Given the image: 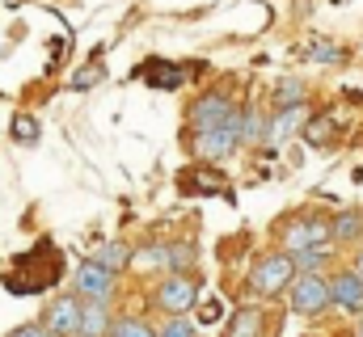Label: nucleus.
Masks as SVG:
<instances>
[{
    "label": "nucleus",
    "instance_id": "1",
    "mask_svg": "<svg viewBox=\"0 0 363 337\" xmlns=\"http://www.w3.org/2000/svg\"><path fill=\"white\" fill-rule=\"evenodd\" d=\"M296 274H300V270H296V257L287 249L262 253V257L254 261V270H250V291H254V295H267V299H271V295H283Z\"/></svg>",
    "mask_w": 363,
    "mask_h": 337
},
{
    "label": "nucleus",
    "instance_id": "2",
    "mask_svg": "<svg viewBox=\"0 0 363 337\" xmlns=\"http://www.w3.org/2000/svg\"><path fill=\"white\" fill-rule=\"evenodd\" d=\"M287 304H291L296 316H321L334 304L330 278H321V274H296L291 287H287Z\"/></svg>",
    "mask_w": 363,
    "mask_h": 337
},
{
    "label": "nucleus",
    "instance_id": "3",
    "mask_svg": "<svg viewBox=\"0 0 363 337\" xmlns=\"http://www.w3.org/2000/svg\"><path fill=\"white\" fill-rule=\"evenodd\" d=\"M279 241H283V249L287 253L317 249V245H334V236H330V219H321V215H296V219H287L283 232H279Z\"/></svg>",
    "mask_w": 363,
    "mask_h": 337
},
{
    "label": "nucleus",
    "instance_id": "4",
    "mask_svg": "<svg viewBox=\"0 0 363 337\" xmlns=\"http://www.w3.org/2000/svg\"><path fill=\"white\" fill-rule=\"evenodd\" d=\"M233 118H241V110H237V101H233L224 88H211V93H203V97L190 105V127H194V131L224 127V122H233Z\"/></svg>",
    "mask_w": 363,
    "mask_h": 337
},
{
    "label": "nucleus",
    "instance_id": "5",
    "mask_svg": "<svg viewBox=\"0 0 363 337\" xmlns=\"http://www.w3.org/2000/svg\"><path fill=\"white\" fill-rule=\"evenodd\" d=\"M237 148H241V118H233V122H224V127L194 131V152H199L203 161H228Z\"/></svg>",
    "mask_w": 363,
    "mask_h": 337
},
{
    "label": "nucleus",
    "instance_id": "6",
    "mask_svg": "<svg viewBox=\"0 0 363 337\" xmlns=\"http://www.w3.org/2000/svg\"><path fill=\"white\" fill-rule=\"evenodd\" d=\"M199 304V282L190 274H169L161 287H157V308L165 316H186L190 308Z\"/></svg>",
    "mask_w": 363,
    "mask_h": 337
},
{
    "label": "nucleus",
    "instance_id": "7",
    "mask_svg": "<svg viewBox=\"0 0 363 337\" xmlns=\"http://www.w3.org/2000/svg\"><path fill=\"white\" fill-rule=\"evenodd\" d=\"M72 287H77V295L81 299H114V270H106L101 261H85V265H77V274H72Z\"/></svg>",
    "mask_w": 363,
    "mask_h": 337
},
{
    "label": "nucleus",
    "instance_id": "8",
    "mask_svg": "<svg viewBox=\"0 0 363 337\" xmlns=\"http://www.w3.org/2000/svg\"><path fill=\"white\" fill-rule=\"evenodd\" d=\"M81 295L72 299V295H64V299H55V304H47V312H43V329L55 337H77L81 333Z\"/></svg>",
    "mask_w": 363,
    "mask_h": 337
},
{
    "label": "nucleus",
    "instance_id": "9",
    "mask_svg": "<svg viewBox=\"0 0 363 337\" xmlns=\"http://www.w3.org/2000/svg\"><path fill=\"white\" fill-rule=\"evenodd\" d=\"M330 295H334V308H347V312H363V274L351 270H338L330 278Z\"/></svg>",
    "mask_w": 363,
    "mask_h": 337
},
{
    "label": "nucleus",
    "instance_id": "10",
    "mask_svg": "<svg viewBox=\"0 0 363 337\" xmlns=\"http://www.w3.org/2000/svg\"><path fill=\"white\" fill-rule=\"evenodd\" d=\"M110 325H114V316H110L106 299H85L81 304V337H106Z\"/></svg>",
    "mask_w": 363,
    "mask_h": 337
},
{
    "label": "nucleus",
    "instance_id": "11",
    "mask_svg": "<svg viewBox=\"0 0 363 337\" xmlns=\"http://www.w3.org/2000/svg\"><path fill=\"white\" fill-rule=\"evenodd\" d=\"M304 122H308V114H304V105H291V110H279L271 118V127H267V139L271 144H287L296 131H304Z\"/></svg>",
    "mask_w": 363,
    "mask_h": 337
},
{
    "label": "nucleus",
    "instance_id": "12",
    "mask_svg": "<svg viewBox=\"0 0 363 337\" xmlns=\"http://www.w3.org/2000/svg\"><path fill=\"white\" fill-rule=\"evenodd\" d=\"M330 236H334V245H355V241L363 236V211L359 207L338 211V215L330 219Z\"/></svg>",
    "mask_w": 363,
    "mask_h": 337
},
{
    "label": "nucleus",
    "instance_id": "13",
    "mask_svg": "<svg viewBox=\"0 0 363 337\" xmlns=\"http://www.w3.org/2000/svg\"><path fill=\"white\" fill-rule=\"evenodd\" d=\"M224 337H267V316H262V308H241V312L233 316V325H228Z\"/></svg>",
    "mask_w": 363,
    "mask_h": 337
},
{
    "label": "nucleus",
    "instance_id": "14",
    "mask_svg": "<svg viewBox=\"0 0 363 337\" xmlns=\"http://www.w3.org/2000/svg\"><path fill=\"white\" fill-rule=\"evenodd\" d=\"M93 261H101L106 270H114V274H123L131 261H135V249H127V245H118V241H106L101 249L93 253Z\"/></svg>",
    "mask_w": 363,
    "mask_h": 337
},
{
    "label": "nucleus",
    "instance_id": "15",
    "mask_svg": "<svg viewBox=\"0 0 363 337\" xmlns=\"http://www.w3.org/2000/svg\"><path fill=\"white\" fill-rule=\"evenodd\" d=\"M304 97H308V84L300 81V76H287V81L274 84V110H291V105H304Z\"/></svg>",
    "mask_w": 363,
    "mask_h": 337
},
{
    "label": "nucleus",
    "instance_id": "16",
    "mask_svg": "<svg viewBox=\"0 0 363 337\" xmlns=\"http://www.w3.org/2000/svg\"><path fill=\"white\" fill-rule=\"evenodd\" d=\"M165 261H169V270H174V274H190V270L199 265V249H194V245H186V241L165 245Z\"/></svg>",
    "mask_w": 363,
    "mask_h": 337
},
{
    "label": "nucleus",
    "instance_id": "17",
    "mask_svg": "<svg viewBox=\"0 0 363 337\" xmlns=\"http://www.w3.org/2000/svg\"><path fill=\"white\" fill-rule=\"evenodd\" d=\"M267 118H262V110H241V144H262L267 139Z\"/></svg>",
    "mask_w": 363,
    "mask_h": 337
},
{
    "label": "nucleus",
    "instance_id": "18",
    "mask_svg": "<svg viewBox=\"0 0 363 337\" xmlns=\"http://www.w3.org/2000/svg\"><path fill=\"white\" fill-rule=\"evenodd\" d=\"M106 337H157V329L148 321H140V316H118Z\"/></svg>",
    "mask_w": 363,
    "mask_h": 337
},
{
    "label": "nucleus",
    "instance_id": "19",
    "mask_svg": "<svg viewBox=\"0 0 363 337\" xmlns=\"http://www.w3.org/2000/svg\"><path fill=\"white\" fill-rule=\"evenodd\" d=\"M291 257H296V270H300V274H321V265L330 261V245L300 249V253H291Z\"/></svg>",
    "mask_w": 363,
    "mask_h": 337
},
{
    "label": "nucleus",
    "instance_id": "20",
    "mask_svg": "<svg viewBox=\"0 0 363 337\" xmlns=\"http://www.w3.org/2000/svg\"><path fill=\"white\" fill-rule=\"evenodd\" d=\"M330 131H334L330 114H321V118H308V122H304V139H308L313 148H325V144H330Z\"/></svg>",
    "mask_w": 363,
    "mask_h": 337
},
{
    "label": "nucleus",
    "instance_id": "21",
    "mask_svg": "<svg viewBox=\"0 0 363 337\" xmlns=\"http://www.w3.org/2000/svg\"><path fill=\"white\" fill-rule=\"evenodd\" d=\"M9 131H13L17 144H38V118H30V114H17Z\"/></svg>",
    "mask_w": 363,
    "mask_h": 337
},
{
    "label": "nucleus",
    "instance_id": "22",
    "mask_svg": "<svg viewBox=\"0 0 363 337\" xmlns=\"http://www.w3.org/2000/svg\"><path fill=\"white\" fill-rule=\"evenodd\" d=\"M308 59H313V64H342L347 51H342V47H330V42H313V47H308Z\"/></svg>",
    "mask_w": 363,
    "mask_h": 337
},
{
    "label": "nucleus",
    "instance_id": "23",
    "mask_svg": "<svg viewBox=\"0 0 363 337\" xmlns=\"http://www.w3.org/2000/svg\"><path fill=\"white\" fill-rule=\"evenodd\" d=\"M131 265H157V270H169V261H165V245L135 249V261H131Z\"/></svg>",
    "mask_w": 363,
    "mask_h": 337
},
{
    "label": "nucleus",
    "instance_id": "24",
    "mask_svg": "<svg viewBox=\"0 0 363 337\" xmlns=\"http://www.w3.org/2000/svg\"><path fill=\"white\" fill-rule=\"evenodd\" d=\"M157 337H199V329H194L186 316H169V321L157 329Z\"/></svg>",
    "mask_w": 363,
    "mask_h": 337
},
{
    "label": "nucleus",
    "instance_id": "25",
    "mask_svg": "<svg viewBox=\"0 0 363 337\" xmlns=\"http://www.w3.org/2000/svg\"><path fill=\"white\" fill-rule=\"evenodd\" d=\"M9 337H55V333H47V329H43V321H38V325H21V329H13Z\"/></svg>",
    "mask_w": 363,
    "mask_h": 337
},
{
    "label": "nucleus",
    "instance_id": "26",
    "mask_svg": "<svg viewBox=\"0 0 363 337\" xmlns=\"http://www.w3.org/2000/svg\"><path fill=\"white\" fill-rule=\"evenodd\" d=\"M203 321H220V304H207L203 308Z\"/></svg>",
    "mask_w": 363,
    "mask_h": 337
},
{
    "label": "nucleus",
    "instance_id": "27",
    "mask_svg": "<svg viewBox=\"0 0 363 337\" xmlns=\"http://www.w3.org/2000/svg\"><path fill=\"white\" fill-rule=\"evenodd\" d=\"M355 270H359V274H363V249L355 253Z\"/></svg>",
    "mask_w": 363,
    "mask_h": 337
},
{
    "label": "nucleus",
    "instance_id": "28",
    "mask_svg": "<svg viewBox=\"0 0 363 337\" xmlns=\"http://www.w3.org/2000/svg\"><path fill=\"white\" fill-rule=\"evenodd\" d=\"M77 337H81V333H77Z\"/></svg>",
    "mask_w": 363,
    "mask_h": 337
}]
</instances>
